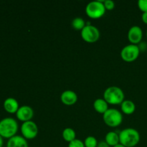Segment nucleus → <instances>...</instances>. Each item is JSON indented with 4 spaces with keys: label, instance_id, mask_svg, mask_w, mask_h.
Wrapping results in <instances>:
<instances>
[{
    "label": "nucleus",
    "instance_id": "14",
    "mask_svg": "<svg viewBox=\"0 0 147 147\" xmlns=\"http://www.w3.org/2000/svg\"><path fill=\"white\" fill-rule=\"evenodd\" d=\"M93 107L97 112L100 113H104L109 108V103L104 98H97L93 103Z\"/></svg>",
    "mask_w": 147,
    "mask_h": 147
},
{
    "label": "nucleus",
    "instance_id": "22",
    "mask_svg": "<svg viewBox=\"0 0 147 147\" xmlns=\"http://www.w3.org/2000/svg\"><path fill=\"white\" fill-rule=\"evenodd\" d=\"M103 4H104L106 9L111 10L113 9L115 7L114 1H112V0H104L103 1Z\"/></svg>",
    "mask_w": 147,
    "mask_h": 147
},
{
    "label": "nucleus",
    "instance_id": "18",
    "mask_svg": "<svg viewBox=\"0 0 147 147\" xmlns=\"http://www.w3.org/2000/svg\"><path fill=\"white\" fill-rule=\"evenodd\" d=\"M86 25V22L82 17H77L73 19V21H72V26L76 30H80L81 31Z\"/></svg>",
    "mask_w": 147,
    "mask_h": 147
},
{
    "label": "nucleus",
    "instance_id": "27",
    "mask_svg": "<svg viewBox=\"0 0 147 147\" xmlns=\"http://www.w3.org/2000/svg\"><path fill=\"white\" fill-rule=\"evenodd\" d=\"M113 147H126V146H123V144H120V143H119V144L116 145V146H113Z\"/></svg>",
    "mask_w": 147,
    "mask_h": 147
},
{
    "label": "nucleus",
    "instance_id": "20",
    "mask_svg": "<svg viewBox=\"0 0 147 147\" xmlns=\"http://www.w3.org/2000/svg\"><path fill=\"white\" fill-rule=\"evenodd\" d=\"M68 147H86L84 142L80 139H76L68 144Z\"/></svg>",
    "mask_w": 147,
    "mask_h": 147
},
{
    "label": "nucleus",
    "instance_id": "28",
    "mask_svg": "<svg viewBox=\"0 0 147 147\" xmlns=\"http://www.w3.org/2000/svg\"><path fill=\"white\" fill-rule=\"evenodd\" d=\"M146 37H147V30H146Z\"/></svg>",
    "mask_w": 147,
    "mask_h": 147
},
{
    "label": "nucleus",
    "instance_id": "2",
    "mask_svg": "<svg viewBox=\"0 0 147 147\" xmlns=\"http://www.w3.org/2000/svg\"><path fill=\"white\" fill-rule=\"evenodd\" d=\"M18 128L16 119L11 117L4 118L0 121V136L4 139H10L15 136Z\"/></svg>",
    "mask_w": 147,
    "mask_h": 147
},
{
    "label": "nucleus",
    "instance_id": "25",
    "mask_svg": "<svg viewBox=\"0 0 147 147\" xmlns=\"http://www.w3.org/2000/svg\"><path fill=\"white\" fill-rule=\"evenodd\" d=\"M142 21H143L145 24H147V11L146 12L142 13Z\"/></svg>",
    "mask_w": 147,
    "mask_h": 147
},
{
    "label": "nucleus",
    "instance_id": "1",
    "mask_svg": "<svg viewBox=\"0 0 147 147\" xmlns=\"http://www.w3.org/2000/svg\"><path fill=\"white\" fill-rule=\"evenodd\" d=\"M120 144L126 147H134L140 141V134L134 128H126L119 132Z\"/></svg>",
    "mask_w": 147,
    "mask_h": 147
},
{
    "label": "nucleus",
    "instance_id": "13",
    "mask_svg": "<svg viewBox=\"0 0 147 147\" xmlns=\"http://www.w3.org/2000/svg\"><path fill=\"white\" fill-rule=\"evenodd\" d=\"M4 110L9 113H16L18 111L19 108V103L14 98H7L5 99L3 103Z\"/></svg>",
    "mask_w": 147,
    "mask_h": 147
},
{
    "label": "nucleus",
    "instance_id": "7",
    "mask_svg": "<svg viewBox=\"0 0 147 147\" xmlns=\"http://www.w3.org/2000/svg\"><path fill=\"white\" fill-rule=\"evenodd\" d=\"M140 54V50L137 45L129 44L124 46L121 51L122 59L126 62H132L136 60Z\"/></svg>",
    "mask_w": 147,
    "mask_h": 147
},
{
    "label": "nucleus",
    "instance_id": "4",
    "mask_svg": "<svg viewBox=\"0 0 147 147\" xmlns=\"http://www.w3.org/2000/svg\"><path fill=\"white\" fill-rule=\"evenodd\" d=\"M103 119L109 126L116 127L119 126L123 121V115L119 110L111 108L103 113Z\"/></svg>",
    "mask_w": 147,
    "mask_h": 147
},
{
    "label": "nucleus",
    "instance_id": "9",
    "mask_svg": "<svg viewBox=\"0 0 147 147\" xmlns=\"http://www.w3.org/2000/svg\"><path fill=\"white\" fill-rule=\"evenodd\" d=\"M143 38V30L141 27L138 25H134L129 30L128 32V39L131 44L138 45L142 42Z\"/></svg>",
    "mask_w": 147,
    "mask_h": 147
},
{
    "label": "nucleus",
    "instance_id": "3",
    "mask_svg": "<svg viewBox=\"0 0 147 147\" xmlns=\"http://www.w3.org/2000/svg\"><path fill=\"white\" fill-rule=\"evenodd\" d=\"M103 98L109 104L119 105L124 100V93L118 86H110L105 90Z\"/></svg>",
    "mask_w": 147,
    "mask_h": 147
},
{
    "label": "nucleus",
    "instance_id": "11",
    "mask_svg": "<svg viewBox=\"0 0 147 147\" xmlns=\"http://www.w3.org/2000/svg\"><path fill=\"white\" fill-rule=\"evenodd\" d=\"M60 100L65 105L72 106L77 102L78 95L73 90H66L61 93Z\"/></svg>",
    "mask_w": 147,
    "mask_h": 147
},
{
    "label": "nucleus",
    "instance_id": "12",
    "mask_svg": "<svg viewBox=\"0 0 147 147\" xmlns=\"http://www.w3.org/2000/svg\"><path fill=\"white\" fill-rule=\"evenodd\" d=\"M7 147H29L25 138L20 135H15L8 139Z\"/></svg>",
    "mask_w": 147,
    "mask_h": 147
},
{
    "label": "nucleus",
    "instance_id": "8",
    "mask_svg": "<svg viewBox=\"0 0 147 147\" xmlns=\"http://www.w3.org/2000/svg\"><path fill=\"white\" fill-rule=\"evenodd\" d=\"M21 133L22 136L26 139H33L37 136L38 134V127L37 125L32 121L23 122L22 124Z\"/></svg>",
    "mask_w": 147,
    "mask_h": 147
},
{
    "label": "nucleus",
    "instance_id": "19",
    "mask_svg": "<svg viewBox=\"0 0 147 147\" xmlns=\"http://www.w3.org/2000/svg\"><path fill=\"white\" fill-rule=\"evenodd\" d=\"M83 142L86 147H97L98 144L97 139L93 136H87Z\"/></svg>",
    "mask_w": 147,
    "mask_h": 147
},
{
    "label": "nucleus",
    "instance_id": "5",
    "mask_svg": "<svg viewBox=\"0 0 147 147\" xmlns=\"http://www.w3.org/2000/svg\"><path fill=\"white\" fill-rule=\"evenodd\" d=\"M106 12V8L103 4V0L91 1L86 7V13L88 17L93 19L101 17Z\"/></svg>",
    "mask_w": 147,
    "mask_h": 147
},
{
    "label": "nucleus",
    "instance_id": "23",
    "mask_svg": "<svg viewBox=\"0 0 147 147\" xmlns=\"http://www.w3.org/2000/svg\"><path fill=\"white\" fill-rule=\"evenodd\" d=\"M138 47H139V50L141 51H145V50H147V43L145 42H140L139 44L137 45Z\"/></svg>",
    "mask_w": 147,
    "mask_h": 147
},
{
    "label": "nucleus",
    "instance_id": "26",
    "mask_svg": "<svg viewBox=\"0 0 147 147\" xmlns=\"http://www.w3.org/2000/svg\"><path fill=\"white\" fill-rule=\"evenodd\" d=\"M4 146V138L0 136V147H3Z\"/></svg>",
    "mask_w": 147,
    "mask_h": 147
},
{
    "label": "nucleus",
    "instance_id": "6",
    "mask_svg": "<svg viewBox=\"0 0 147 147\" xmlns=\"http://www.w3.org/2000/svg\"><path fill=\"white\" fill-rule=\"evenodd\" d=\"M81 37L87 42H95L100 37V31L98 27L90 24L88 22L81 30Z\"/></svg>",
    "mask_w": 147,
    "mask_h": 147
},
{
    "label": "nucleus",
    "instance_id": "16",
    "mask_svg": "<svg viewBox=\"0 0 147 147\" xmlns=\"http://www.w3.org/2000/svg\"><path fill=\"white\" fill-rule=\"evenodd\" d=\"M121 109L126 114H131L136 110V105L132 100H124L121 103Z\"/></svg>",
    "mask_w": 147,
    "mask_h": 147
},
{
    "label": "nucleus",
    "instance_id": "21",
    "mask_svg": "<svg viewBox=\"0 0 147 147\" xmlns=\"http://www.w3.org/2000/svg\"><path fill=\"white\" fill-rule=\"evenodd\" d=\"M138 7L143 12L147 11V0H139Z\"/></svg>",
    "mask_w": 147,
    "mask_h": 147
},
{
    "label": "nucleus",
    "instance_id": "24",
    "mask_svg": "<svg viewBox=\"0 0 147 147\" xmlns=\"http://www.w3.org/2000/svg\"><path fill=\"white\" fill-rule=\"evenodd\" d=\"M97 147H111V146H109V145L105 141H101V142H98Z\"/></svg>",
    "mask_w": 147,
    "mask_h": 147
},
{
    "label": "nucleus",
    "instance_id": "17",
    "mask_svg": "<svg viewBox=\"0 0 147 147\" xmlns=\"http://www.w3.org/2000/svg\"><path fill=\"white\" fill-rule=\"evenodd\" d=\"M62 135H63V138L64 139V140L68 143L76 139V133L74 129H73L72 128H65L63 131Z\"/></svg>",
    "mask_w": 147,
    "mask_h": 147
},
{
    "label": "nucleus",
    "instance_id": "10",
    "mask_svg": "<svg viewBox=\"0 0 147 147\" xmlns=\"http://www.w3.org/2000/svg\"><path fill=\"white\" fill-rule=\"evenodd\" d=\"M33 116H34V111L32 108L27 105L20 106L16 113L17 119L22 122L31 121Z\"/></svg>",
    "mask_w": 147,
    "mask_h": 147
},
{
    "label": "nucleus",
    "instance_id": "15",
    "mask_svg": "<svg viewBox=\"0 0 147 147\" xmlns=\"http://www.w3.org/2000/svg\"><path fill=\"white\" fill-rule=\"evenodd\" d=\"M105 142L110 146H115L120 143L119 141V134L116 131L108 132L105 136Z\"/></svg>",
    "mask_w": 147,
    "mask_h": 147
}]
</instances>
